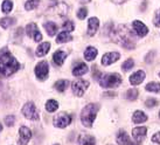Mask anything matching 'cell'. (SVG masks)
I'll return each instance as SVG.
<instances>
[{"label": "cell", "mask_w": 160, "mask_h": 145, "mask_svg": "<svg viewBox=\"0 0 160 145\" xmlns=\"http://www.w3.org/2000/svg\"><path fill=\"white\" fill-rule=\"evenodd\" d=\"M111 36L115 42L119 44L124 48L133 49L136 47V36H134L133 32L124 25L116 27L115 31L111 33Z\"/></svg>", "instance_id": "obj_1"}, {"label": "cell", "mask_w": 160, "mask_h": 145, "mask_svg": "<svg viewBox=\"0 0 160 145\" xmlns=\"http://www.w3.org/2000/svg\"><path fill=\"white\" fill-rule=\"evenodd\" d=\"M19 68H20V65L18 60L9 52L0 54V75L1 76H9L14 74L15 71H18Z\"/></svg>", "instance_id": "obj_2"}, {"label": "cell", "mask_w": 160, "mask_h": 145, "mask_svg": "<svg viewBox=\"0 0 160 145\" xmlns=\"http://www.w3.org/2000/svg\"><path fill=\"white\" fill-rule=\"evenodd\" d=\"M98 109H99V106L95 104V103H90V104L84 106V109L82 110V114H81V121H82V124L84 127H92L93 121H95L96 115L98 112Z\"/></svg>", "instance_id": "obj_3"}, {"label": "cell", "mask_w": 160, "mask_h": 145, "mask_svg": "<svg viewBox=\"0 0 160 145\" xmlns=\"http://www.w3.org/2000/svg\"><path fill=\"white\" fill-rule=\"evenodd\" d=\"M122 76L119 74H102L101 75V85L103 88H116L122 83Z\"/></svg>", "instance_id": "obj_4"}, {"label": "cell", "mask_w": 160, "mask_h": 145, "mask_svg": "<svg viewBox=\"0 0 160 145\" xmlns=\"http://www.w3.org/2000/svg\"><path fill=\"white\" fill-rule=\"evenodd\" d=\"M22 114L26 118L31 119V121H38L39 119V112H38V110H36L33 102H28L23 106Z\"/></svg>", "instance_id": "obj_5"}, {"label": "cell", "mask_w": 160, "mask_h": 145, "mask_svg": "<svg viewBox=\"0 0 160 145\" xmlns=\"http://www.w3.org/2000/svg\"><path fill=\"white\" fill-rule=\"evenodd\" d=\"M89 87V82L88 81H84V80H76L71 83V88H72V91L76 96H83L84 95L85 90Z\"/></svg>", "instance_id": "obj_6"}, {"label": "cell", "mask_w": 160, "mask_h": 145, "mask_svg": "<svg viewBox=\"0 0 160 145\" xmlns=\"http://www.w3.org/2000/svg\"><path fill=\"white\" fill-rule=\"evenodd\" d=\"M48 71H49V66L48 62L41 61L35 66V74L36 77L40 81H45L48 77Z\"/></svg>", "instance_id": "obj_7"}, {"label": "cell", "mask_w": 160, "mask_h": 145, "mask_svg": "<svg viewBox=\"0 0 160 145\" xmlns=\"http://www.w3.org/2000/svg\"><path fill=\"white\" fill-rule=\"evenodd\" d=\"M32 138V131L31 129H28L27 127H21L19 129V145H27L28 142L31 141Z\"/></svg>", "instance_id": "obj_8"}, {"label": "cell", "mask_w": 160, "mask_h": 145, "mask_svg": "<svg viewBox=\"0 0 160 145\" xmlns=\"http://www.w3.org/2000/svg\"><path fill=\"white\" fill-rule=\"evenodd\" d=\"M70 123H71V117L69 115L64 114V112L60 114L58 117L54 118V125L56 127H60V129H63V127H68Z\"/></svg>", "instance_id": "obj_9"}, {"label": "cell", "mask_w": 160, "mask_h": 145, "mask_svg": "<svg viewBox=\"0 0 160 145\" xmlns=\"http://www.w3.org/2000/svg\"><path fill=\"white\" fill-rule=\"evenodd\" d=\"M146 133H147L146 127H137L132 130V137H133V139L136 141L137 144H139L140 142L144 141V138L146 137Z\"/></svg>", "instance_id": "obj_10"}, {"label": "cell", "mask_w": 160, "mask_h": 145, "mask_svg": "<svg viewBox=\"0 0 160 145\" xmlns=\"http://www.w3.org/2000/svg\"><path fill=\"white\" fill-rule=\"evenodd\" d=\"M120 57V54L118 52H111V53H107L103 55L102 57V65L103 66H110L116 61H118Z\"/></svg>", "instance_id": "obj_11"}, {"label": "cell", "mask_w": 160, "mask_h": 145, "mask_svg": "<svg viewBox=\"0 0 160 145\" xmlns=\"http://www.w3.org/2000/svg\"><path fill=\"white\" fill-rule=\"evenodd\" d=\"M132 27H133V31L136 32V34L138 36L142 38V36L147 35V33H148V28L145 26V23H142L139 20H134L133 23H132Z\"/></svg>", "instance_id": "obj_12"}, {"label": "cell", "mask_w": 160, "mask_h": 145, "mask_svg": "<svg viewBox=\"0 0 160 145\" xmlns=\"http://www.w3.org/2000/svg\"><path fill=\"white\" fill-rule=\"evenodd\" d=\"M117 143L119 145H138L137 143H133V142L131 141L129 135L124 130H120L118 132V135H117Z\"/></svg>", "instance_id": "obj_13"}, {"label": "cell", "mask_w": 160, "mask_h": 145, "mask_svg": "<svg viewBox=\"0 0 160 145\" xmlns=\"http://www.w3.org/2000/svg\"><path fill=\"white\" fill-rule=\"evenodd\" d=\"M146 77V75H145V71L144 70H137L136 73L130 76V83L132 84V85H138V84H140L145 80Z\"/></svg>", "instance_id": "obj_14"}, {"label": "cell", "mask_w": 160, "mask_h": 145, "mask_svg": "<svg viewBox=\"0 0 160 145\" xmlns=\"http://www.w3.org/2000/svg\"><path fill=\"white\" fill-rule=\"evenodd\" d=\"M99 27V20L97 18H90L88 21V35L93 36L98 31Z\"/></svg>", "instance_id": "obj_15"}, {"label": "cell", "mask_w": 160, "mask_h": 145, "mask_svg": "<svg viewBox=\"0 0 160 145\" xmlns=\"http://www.w3.org/2000/svg\"><path fill=\"white\" fill-rule=\"evenodd\" d=\"M88 73V66L85 65V63H77L75 67H74V69H72V75L74 76H82V75H84Z\"/></svg>", "instance_id": "obj_16"}, {"label": "cell", "mask_w": 160, "mask_h": 145, "mask_svg": "<svg viewBox=\"0 0 160 145\" xmlns=\"http://www.w3.org/2000/svg\"><path fill=\"white\" fill-rule=\"evenodd\" d=\"M66 57H67L66 52H63V50H58V52H55V53H54L53 60H54V62H55V65H58V66H62L63 61L66 60Z\"/></svg>", "instance_id": "obj_17"}, {"label": "cell", "mask_w": 160, "mask_h": 145, "mask_svg": "<svg viewBox=\"0 0 160 145\" xmlns=\"http://www.w3.org/2000/svg\"><path fill=\"white\" fill-rule=\"evenodd\" d=\"M49 49H50V44L49 42H43V44H39L38 48H36V56H45L46 54L49 52Z\"/></svg>", "instance_id": "obj_18"}, {"label": "cell", "mask_w": 160, "mask_h": 145, "mask_svg": "<svg viewBox=\"0 0 160 145\" xmlns=\"http://www.w3.org/2000/svg\"><path fill=\"white\" fill-rule=\"evenodd\" d=\"M132 121H133V123H136V124L144 123V122H146L147 121V116L144 114L142 111L137 110V111L133 114V116H132Z\"/></svg>", "instance_id": "obj_19"}, {"label": "cell", "mask_w": 160, "mask_h": 145, "mask_svg": "<svg viewBox=\"0 0 160 145\" xmlns=\"http://www.w3.org/2000/svg\"><path fill=\"white\" fill-rule=\"evenodd\" d=\"M78 143L80 145H95L96 144V141L92 136H89V135H81L78 137Z\"/></svg>", "instance_id": "obj_20"}, {"label": "cell", "mask_w": 160, "mask_h": 145, "mask_svg": "<svg viewBox=\"0 0 160 145\" xmlns=\"http://www.w3.org/2000/svg\"><path fill=\"white\" fill-rule=\"evenodd\" d=\"M96 56H97V49L95 48V47H88V48L85 49L84 52V59L87 60V61H92V60H95L96 59Z\"/></svg>", "instance_id": "obj_21"}, {"label": "cell", "mask_w": 160, "mask_h": 145, "mask_svg": "<svg viewBox=\"0 0 160 145\" xmlns=\"http://www.w3.org/2000/svg\"><path fill=\"white\" fill-rule=\"evenodd\" d=\"M71 40H72V36H71L70 34H69L68 32H66V31L61 32V33L56 36V42H58V44L69 42V41H71Z\"/></svg>", "instance_id": "obj_22"}, {"label": "cell", "mask_w": 160, "mask_h": 145, "mask_svg": "<svg viewBox=\"0 0 160 145\" xmlns=\"http://www.w3.org/2000/svg\"><path fill=\"white\" fill-rule=\"evenodd\" d=\"M45 28H46V31H47L49 36H54L55 34H56V32H58V26H56V23H54V22H52V21L45 23Z\"/></svg>", "instance_id": "obj_23"}, {"label": "cell", "mask_w": 160, "mask_h": 145, "mask_svg": "<svg viewBox=\"0 0 160 145\" xmlns=\"http://www.w3.org/2000/svg\"><path fill=\"white\" fill-rule=\"evenodd\" d=\"M14 23H15V19L14 18H2L1 20H0V26L2 27V28H8V27L13 26Z\"/></svg>", "instance_id": "obj_24"}, {"label": "cell", "mask_w": 160, "mask_h": 145, "mask_svg": "<svg viewBox=\"0 0 160 145\" xmlns=\"http://www.w3.org/2000/svg\"><path fill=\"white\" fill-rule=\"evenodd\" d=\"M58 108V101H55V100H49L47 103H46V110L48 111V112H54V111H56Z\"/></svg>", "instance_id": "obj_25"}, {"label": "cell", "mask_w": 160, "mask_h": 145, "mask_svg": "<svg viewBox=\"0 0 160 145\" xmlns=\"http://www.w3.org/2000/svg\"><path fill=\"white\" fill-rule=\"evenodd\" d=\"M68 84H69V81H67V80H60V81H58V82L55 83V88H56L58 91L63 92L67 89Z\"/></svg>", "instance_id": "obj_26"}, {"label": "cell", "mask_w": 160, "mask_h": 145, "mask_svg": "<svg viewBox=\"0 0 160 145\" xmlns=\"http://www.w3.org/2000/svg\"><path fill=\"white\" fill-rule=\"evenodd\" d=\"M13 8V3L12 0H4L2 4H1V11L4 13H9Z\"/></svg>", "instance_id": "obj_27"}, {"label": "cell", "mask_w": 160, "mask_h": 145, "mask_svg": "<svg viewBox=\"0 0 160 145\" xmlns=\"http://www.w3.org/2000/svg\"><path fill=\"white\" fill-rule=\"evenodd\" d=\"M146 90L150 92H160V83L158 82H150L148 84H146Z\"/></svg>", "instance_id": "obj_28"}, {"label": "cell", "mask_w": 160, "mask_h": 145, "mask_svg": "<svg viewBox=\"0 0 160 145\" xmlns=\"http://www.w3.org/2000/svg\"><path fill=\"white\" fill-rule=\"evenodd\" d=\"M26 32H27V35L33 38V36L35 35L36 32H39V28H38V26H36L35 23H29L26 27Z\"/></svg>", "instance_id": "obj_29"}, {"label": "cell", "mask_w": 160, "mask_h": 145, "mask_svg": "<svg viewBox=\"0 0 160 145\" xmlns=\"http://www.w3.org/2000/svg\"><path fill=\"white\" fill-rule=\"evenodd\" d=\"M39 4H40V0H27L26 4H25V8L27 11H32V9L35 8Z\"/></svg>", "instance_id": "obj_30"}, {"label": "cell", "mask_w": 160, "mask_h": 145, "mask_svg": "<svg viewBox=\"0 0 160 145\" xmlns=\"http://www.w3.org/2000/svg\"><path fill=\"white\" fill-rule=\"evenodd\" d=\"M138 95H139V92H138L137 89H130L126 92V98L129 101H134V100H137Z\"/></svg>", "instance_id": "obj_31"}, {"label": "cell", "mask_w": 160, "mask_h": 145, "mask_svg": "<svg viewBox=\"0 0 160 145\" xmlns=\"http://www.w3.org/2000/svg\"><path fill=\"white\" fill-rule=\"evenodd\" d=\"M133 66H134L133 60H132V59H129V60H126V61L122 65V69H123L124 71H129L133 68Z\"/></svg>", "instance_id": "obj_32"}, {"label": "cell", "mask_w": 160, "mask_h": 145, "mask_svg": "<svg viewBox=\"0 0 160 145\" xmlns=\"http://www.w3.org/2000/svg\"><path fill=\"white\" fill-rule=\"evenodd\" d=\"M87 15H88V9H87V7H82V8L78 9V12H77V18L80 19V20L85 19Z\"/></svg>", "instance_id": "obj_33"}, {"label": "cell", "mask_w": 160, "mask_h": 145, "mask_svg": "<svg viewBox=\"0 0 160 145\" xmlns=\"http://www.w3.org/2000/svg\"><path fill=\"white\" fill-rule=\"evenodd\" d=\"M63 28L66 29V32H72L75 29V25H74V22L70 21V20H68L63 23Z\"/></svg>", "instance_id": "obj_34"}, {"label": "cell", "mask_w": 160, "mask_h": 145, "mask_svg": "<svg viewBox=\"0 0 160 145\" xmlns=\"http://www.w3.org/2000/svg\"><path fill=\"white\" fill-rule=\"evenodd\" d=\"M153 23H154V26H157V27L160 26V9H157L156 13H154V17H153Z\"/></svg>", "instance_id": "obj_35"}, {"label": "cell", "mask_w": 160, "mask_h": 145, "mask_svg": "<svg viewBox=\"0 0 160 145\" xmlns=\"http://www.w3.org/2000/svg\"><path fill=\"white\" fill-rule=\"evenodd\" d=\"M14 122H15V118H14V116H12V115L5 117V124H6L7 127H13Z\"/></svg>", "instance_id": "obj_36"}, {"label": "cell", "mask_w": 160, "mask_h": 145, "mask_svg": "<svg viewBox=\"0 0 160 145\" xmlns=\"http://www.w3.org/2000/svg\"><path fill=\"white\" fill-rule=\"evenodd\" d=\"M157 104H158V101H157L156 98H148L146 101V106H148V108H153Z\"/></svg>", "instance_id": "obj_37"}, {"label": "cell", "mask_w": 160, "mask_h": 145, "mask_svg": "<svg viewBox=\"0 0 160 145\" xmlns=\"http://www.w3.org/2000/svg\"><path fill=\"white\" fill-rule=\"evenodd\" d=\"M152 142L160 145V131L157 132V133H154V135L152 136Z\"/></svg>", "instance_id": "obj_38"}, {"label": "cell", "mask_w": 160, "mask_h": 145, "mask_svg": "<svg viewBox=\"0 0 160 145\" xmlns=\"http://www.w3.org/2000/svg\"><path fill=\"white\" fill-rule=\"evenodd\" d=\"M115 4H123V3H125V1H128V0H112Z\"/></svg>", "instance_id": "obj_39"}, {"label": "cell", "mask_w": 160, "mask_h": 145, "mask_svg": "<svg viewBox=\"0 0 160 145\" xmlns=\"http://www.w3.org/2000/svg\"><path fill=\"white\" fill-rule=\"evenodd\" d=\"M1 130H2V127H1V124H0V131H1Z\"/></svg>", "instance_id": "obj_40"}, {"label": "cell", "mask_w": 160, "mask_h": 145, "mask_svg": "<svg viewBox=\"0 0 160 145\" xmlns=\"http://www.w3.org/2000/svg\"><path fill=\"white\" fill-rule=\"evenodd\" d=\"M85 1H90V0H85Z\"/></svg>", "instance_id": "obj_41"}, {"label": "cell", "mask_w": 160, "mask_h": 145, "mask_svg": "<svg viewBox=\"0 0 160 145\" xmlns=\"http://www.w3.org/2000/svg\"><path fill=\"white\" fill-rule=\"evenodd\" d=\"M159 117H160V112H159Z\"/></svg>", "instance_id": "obj_42"}, {"label": "cell", "mask_w": 160, "mask_h": 145, "mask_svg": "<svg viewBox=\"0 0 160 145\" xmlns=\"http://www.w3.org/2000/svg\"><path fill=\"white\" fill-rule=\"evenodd\" d=\"M55 145H60V144H55Z\"/></svg>", "instance_id": "obj_43"}, {"label": "cell", "mask_w": 160, "mask_h": 145, "mask_svg": "<svg viewBox=\"0 0 160 145\" xmlns=\"http://www.w3.org/2000/svg\"><path fill=\"white\" fill-rule=\"evenodd\" d=\"M159 77H160V73H159Z\"/></svg>", "instance_id": "obj_44"}]
</instances>
